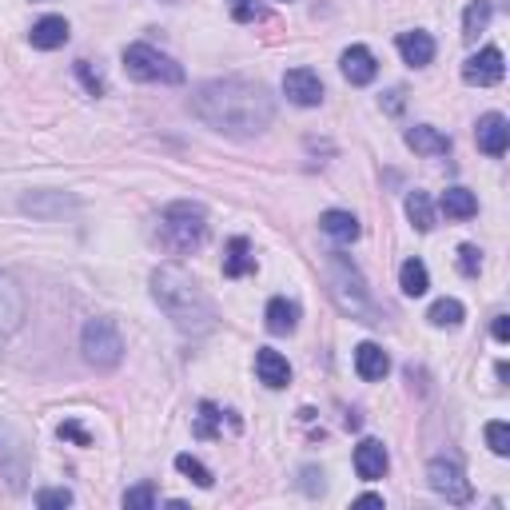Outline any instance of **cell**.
<instances>
[{"label": "cell", "instance_id": "obj_41", "mask_svg": "<svg viewBox=\"0 0 510 510\" xmlns=\"http://www.w3.org/2000/svg\"><path fill=\"white\" fill-rule=\"evenodd\" d=\"M355 506H383V495H359Z\"/></svg>", "mask_w": 510, "mask_h": 510}, {"label": "cell", "instance_id": "obj_7", "mask_svg": "<svg viewBox=\"0 0 510 510\" xmlns=\"http://www.w3.org/2000/svg\"><path fill=\"white\" fill-rule=\"evenodd\" d=\"M427 483L435 495H442L447 503H455V506H467L470 503V483H467V475H463V467L455 463V459H431L427 463Z\"/></svg>", "mask_w": 510, "mask_h": 510}, {"label": "cell", "instance_id": "obj_20", "mask_svg": "<svg viewBox=\"0 0 510 510\" xmlns=\"http://www.w3.org/2000/svg\"><path fill=\"white\" fill-rule=\"evenodd\" d=\"M320 232L331 236L335 244H351V239H359V219H355L351 211L331 208V211H323L320 216Z\"/></svg>", "mask_w": 510, "mask_h": 510}, {"label": "cell", "instance_id": "obj_32", "mask_svg": "<svg viewBox=\"0 0 510 510\" xmlns=\"http://www.w3.org/2000/svg\"><path fill=\"white\" fill-rule=\"evenodd\" d=\"M36 506L41 510H64V506H72V490H64V487H48L36 495Z\"/></svg>", "mask_w": 510, "mask_h": 510}, {"label": "cell", "instance_id": "obj_3", "mask_svg": "<svg viewBox=\"0 0 510 510\" xmlns=\"http://www.w3.org/2000/svg\"><path fill=\"white\" fill-rule=\"evenodd\" d=\"M323 272H327V287H331V300L339 303L343 315H351V320H359V323H383L379 307H375V300H371L367 279H363V272L351 264L348 255L331 252Z\"/></svg>", "mask_w": 510, "mask_h": 510}, {"label": "cell", "instance_id": "obj_39", "mask_svg": "<svg viewBox=\"0 0 510 510\" xmlns=\"http://www.w3.org/2000/svg\"><path fill=\"white\" fill-rule=\"evenodd\" d=\"M490 335H495L498 343L510 339V315H495V323H490Z\"/></svg>", "mask_w": 510, "mask_h": 510}, {"label": "cell", "instance_id": "obj_12", "mask_svg": "<svg viewBox=\"0 0 510 510\" xmlns=\"http://www.w3.org/2000/svg\"><path fill=\"white\" fill-rule=\"evenodd\" d=\"M475 140H478V152H487V156H506L510 124H506L503 112H487L475 128Z\"/></svg>", "mask_w": 510, "mask_h": 510}, {"label": "cell", "instance_id": "obj_1", "mask_svg": "<svg viewBox=\"0 0 510 510\" xmlns=\"http://www.w3.org/2000/svg\"><path fill=\"white\" fill-rule=\"evenodd\" d=\"M191 112L208 124V128L224 132V136L247 140L272 128L275 120V100L264 84L244 80V76H219L191 88Z\"/></svg>", "mask_w": 510, "mask_h": 510}, {"label": "cell", "instance_id": "obj_40", "mask_svg": "<svg viewBox=\"0 0 510 510\" xmlns=\"http://www.w3.org/2000/svg\"><path fill=\"white\" fill-rule=\"evenodd\" d=\"M387 112H403V92L399 88L387 92Z\"/></svg>", "mask_w": 510, "mask_h": 510}, {"label": "cell", "instance_id": "obj_23", "mask_svg": "<svg viewBox=\"0 0 510 510\" xmlns=\"http://www.w3.org/2000/svg\"><path fill=\"white\" fill-rule=\"evenodd\" d=\"M264 320H267V331L272 335H292L295 323H300V307H295L292 300H272L264 311Z\"/></svg>", "mask_w": 510, "mask_h": 510}, {"label": "cell", "instance_id": "obj_26", "mask_svg": "<svg viewBox=\"0 0 510 510\" xmlns=\"http://www.w3.org/2000/svg\"><path fill=\"white\" fill-rule=\"evenodd\" d=\"M407 219L419 232H431V227H435V204H431L427 191H411L407 196Z\"/></svg>", "mask_w": 510, "mask_h": 510}, {"label": "cell", "instance_id": "obj_6", "mask_svg": "<svg viewBox=\"0 0 510 510\" xmlns=\"http://www.w3.org/2000/svg\"><path fill=\"white\" fill-rule=\"evenodd\" d=\"M80 351L96 371H116L124 359V339L112 320H88L80 331Z\"/></svg>", "mask_w": 510, "mask_h": 510}, {"label": "cell", "instance_id": "obj_38", "mask_svg": "<svg viewBox=\"0 0 510 510\" xmlns=\"http://www.w3.org/2000/svg\"><path fill=\"white\" fill-rule=\"evenodd\" d=\"M303 478H307V483H303L307 495H323V470H311V467H307Z\"/></svg>", "mask_w": 510, "mask_h": 510}, {"label": "cell", "instance_id": "obj_11", "mask_svg": "<svg viewBox=\"0 0 510 510\" xmlns=\"http://www.w3.org/2000/svg\"><path fill=\"white\" fill-rule=\"evenodd\" d=\"M339 72L348 76V84L363 88V84H371L375 76H379V60H375V52L367 44H351L348 52L339 56Z\"/></svg>", "mask_w": 510, "mask_h": 510}, {"label": "cell", "instance_id": "obj_36", "mask_svg": "<svg viewBox=\"0 0 510 510\" xmlns=\"http://www.w3.org/2000/svg\"><path fill=\"white\" fill-rule=\"evenodd\" d=\"M227 8H232V21H239V24H252V21L264 16L255 0H227Z\"/></svg>", "mask_w": 510, "mask_h": 510}, {"label": "cell", "instance_id": "obj_35", "mask_svg": "<svg viewBox=\"0 0 510 510\" xmlns=\"http://www.w3.org/2000/svg\"><path fill=\"white\" fill-rule=\"evenodd\" d=\"M487 442H490V450L495 455H510V427L506 422H487Z\"/></svg>", "mask_w": 510, "mask_h": 510}, {"label": "cell", "instance_id": "obj_16", "mask_svg": "<svg viewBox=\"0 0 510 510\" xmlns=\"http://www.w3.org/2000/svg\"><path fill=\"white\" fill-rule=\"evenodd\" d=\"M255 375H259V383L272 387V391L292 383V367H287V359L279 351H272V348H259L255 351Z\"/></svg>", "mask_w": 510, "mask_h": 510}, {"label": "cell", "instance_id": "obj_21", "mask_svg": "<svg viewBox=\"0 0 510 510\" xmlns=\"http://www.w3.org/2000/svg\"><path fill=\"white\" fill-rule=\"evenodd\" d=\"M407 148L422 152V156H447V152H450V136H442V132L431 128V124H415V128L407 132Z\"/></svg>", "mask_w": 510, "mask_h": 510}, {"label": "cell", "instance_id": "obj_8", "mask_svg": "<svg viewBox=\"0 0 510 510\" xmlns=\"http://www.w3.org/2000/svg\"><path fill=\"white\" fill-rule=\"evenodd\" d=\"M24 323V287L16 283V275L0 272V348L21 331Z\"/></svg>", "mask_w": 510, "mask_h": 510}, {"label": "cell", "instance_id": "obj_31", "mask_svg": "<svg viewBox=\"0 0 510 510\" xmlns=\"http://www.w3.org/2000/svg\"><path fill=\"white\" fill-rule=\"evenodd\" d=\"M124 506H128V510H152V506H156V490H152L148 483L124 490Z\"/></svg>", "mask_w": 510, "mask_h": 510}, {"label": "cell", "instance_id": "obj_2", "mask_svg": "<svg viewBox=\"0 0 510 510\" xmlns=\"http://www.w3.org/2000/svg\"><path fill=\"white\" fill-rule=\"evenodd\" d=\"M152 300L160 303V311L184 335H204L216 323V307L204 295V287L180 264H163L152 272Z\"/></svg>", "mask_w": 510, "mask_h": 510}, {"label": "cell", "instance_id": "obj_37", "mask_svg": "<svg viewBox=\"0 0 510 510\" xmlns=\"http://www.w3.org/2000/svg\"><path fill=\"white\" fill-rule=\"evenodd\" d=\"M56 435H60L64 442H76V447H92V435H88V431L80 427V422H72V419H64V422H60V431H56Z\"/></svg>", "mask_w": 510, "mask_h": 510}, {"label": "cell", "instance_id": "obj_30", "mask_svg": "<svg viewBox=\"0 0 510 510\" xmlns=\"http://www.w3.org/2000/svg\"><path fill=\"white\" fill-rule=\"evenodd\" d=\"M219 407L216 403H199V415H196V439H216L219 435Z\"/></svg>", "mask_w": 510, "mask_h": 510}, {"label": "cell", "instance_id": "obj_13", "mask_svg": "<svg viewBox=\"0 0 510 510\" xmlns=\"http://www.w3.org/2000/svg\"><path fill=\"white\" fill-rule=\"evenodd\" d=\"M387 467H391V459H387V447H383L379 439H363L359 447H355V475H359L363 483L383 478Z\"/></svg>", "mask_w": 510, "mask_h": 510}, {"label": "cell", "instance_id": "obj_10", "mask_svg": "<svg viewBox=\"0 0 510 510\" xmlns=\"http://www.w3.org/2000/svg\"><path fill=\"white\" fill-rule=\"evenodd\" d=\"M283 92H287V100L300 104V108H320L323 104V80H320V72H311V69L283 72Z\"/></svg>", "mask_w": 510, "mask_h": 510}, {"label": "cell", "instance_id": "obj_22", "mask_svg": "<svg viewBox=\"0 0 510 510\" xmlns=\"http://www.w3.org/2000/svg\"><path fill=\"white\" fill-rule=\"evenodd\" d=\"M255 272V255H252V244H247L244 236H236L232 244H227L224 252V275L227 279H244Z\"/></svg>", "mask_w": 510, "mask_h": 510}, {"label": "cell", "instance_id": "obj_19", "mask_svg": "<svg viewBox=\"0 0 510 510\" xmlns=\"http://www.w3.org/2000/svg\"><path fill=\"white\" fill-rule=\"evenodd\" d=\"M355 371H359V379H367V383H379L383 375L391 371V359H387V351H383L379 343H359V348H355Z\"/></svg>", "mask_w": 510, "mask_h": 510}, {"label": "cell", "instance_id": "obj_29", "mask_svg": "<svg viewBox=\"0 0 510 510\" xmlns=\"http://www.w3.org/2000/svg\"><path fill=\"white\" fill-rule=\"evenodd\" d=\"M176 470H180V475H188L199 490H208L211 483H216V475H211V470L199 463V459H191V455H176Z\"/></svg>", "mask_w": 510, "mask_h": 510}, {"label": "cell", "instance_id": "obj_5", "mask_svg": "<svg viewBox=\"0 0 510 510\" xmlns=\"http://www.w3.org/2000/svg\"><path fill=\"white\" fill-rule=\"evenodd\" d=\"M124 69H128V76L140 84H184V69L152 44H128L124 48Z\"/></svg>", "mask_w": 510, "mask_h": 510}, {"label": "cell", "instance_id": "obj_17", "mask_svg": "<svg viewBox=\"0 0 510 510\" xmlns=\"http://www.w3.org/2000/svg\"><path fill=\"white\" fill-rule=\"evenodd\" d=\"M28 41H32V48H41V52L64 48L69 44V21H64V16H41V21L32 24V32H28Z\"/></svg>", "mask_w": 510, "mask_h": 510}, {"label": "cell", "instance_id": "obj_34", "mask_svg": "<svg viewBox=\"0 0 510 510\" xmlns=\"http://www.w3.org/2000/svg\"><path fill=\"white\" fill-rule=\"evenodd\" d=\"M72 69H76V76H80L84 88H88V96H104V76L92 69V60H76Z\"/></svg>", "mask_w": 510, "mask_h": 510}, {"label": "cell", "instance_id": "obj_18", "mask_svg": "<svg viewBox=\"0 0 510 510\" xmlns=\"http://www.w3.org/2000/svg\"><path fill=\"white\" fill-rule=\"evenodd\" d=\"M69 208H72V196H64V191H32V196L21 199V211H28L36 219H56Z\"/></svg>", "mask_w": 510, "mask_h": 510}, {"label": "cell", "instance_id": "obj_14", "mask_svg": "<svg viewBox=\"0 0 510 510\" xmlns=\"http://www.w3.org/2000/svg\"><path fill=\"white\" fill-rule=\"evenodd\" d=\"M0 470L8 475V487H13V490L24 487V478H28V455H24L21 442L8 435V431H0Z\"/></svg>", "mask_w": 510, "mask_h": 510}, {"label": "cell", "instance_id": "obj_25", "mask_svg": "<svg viewBox=\"0 0 510 510\" xmlns=\"http://www.w3.org/2000/svg\"><path fill=\"white\" fill-rule=\"evenodd\" d=\"M399 287H403V295H411V300L427 295V292H431L427 264H422V259H407V264L399 267Z\"/></svg>", "mask_w": 510, "mask_h": 510}, {"label": "cell", "instance_id": "obj_9", "mask_svg": "<svg viewBox=\"0 0 510 510\" xmlns=\"http://www.w3.org/2000/svg\"><path fill=\"white\" fill-rule=\"evenodd\" d=\"M503 72H506V60H503V52H498L495 44L478 48V52L467 56V64H463V80L475 84V88H490V84H498L503 80Z\"/></svg>", "mask_w": 510, "mask_h": 510}, {"label": "cell", "instance_id": "obj_33", "mask_svg": "<svg viewBox=\"0 0 510 510\" xmlns=\"http://www.w3.org/2000/svg\"><path fill=\"white\" fill-rule=\"evenodd\" d=\"M459 272H463L467 279H475L478 272H483V252H478L475 244H463V247H459Z\"/></svg>", "mask_w": 510, "mask_h": 510}, {"label": "cell", "instance_id": "obj_28", "mask_svg": "<svg viewBox=\"0 0 510 510\" xmlns=\"http://www.w3.org/2000/svg\"><path fill=\"white\" fill-rule=\"evenodd\" d=\"M463 315H467V307L459 300H439V303H431L427 320H431V327H459Z\"/></svg>", "mask_w": 510, "mask_h": 510}, {"label": "cell", "instance_id": "obj_24", "mask_svg": "<svg viewBox=\"0 0 510 510\" xmlns=\"http://www.w3.org/2000/svg\"><path fill=\"white\" fill-rule=\"evenodd\" d=\"M439 208L447 211V219L478 216V199H475V191H467V188H447V191H442V199H439Z\"/></svg>", "mask_w": 510, "mask_h": 510}, {"label": "cell", "instance_id": "obj_27", "mask_svg": "<svg viewBox=\"0 0 510 510\" xmlns=\"http://www.w3.org/2000/svg\"><path fill=\"white\" fill-rule=\"evenodd\" d=\"M490 13H495V8H490V0H470L467 13H463V36H467V41H475V36L490 24Z\"/></svg>", "mask_w": 510, "mask_h": 510}, {"label": "cell", "instance_id": "obj_4", "mask_svg": "<svg viewBox=\"0 0 510 510\" xmlns=\"http://www.w3.org/2000/svg\"><path fill=\"white\" fill-rule=\"evenodd\" d=\"M156 239L168 247L172 255L199 252V244L208 239V211L199 204H188V199L168 204L160 211V219H156Z\"/></svg>", "mask_w": 510, "mask_h": 510}, {"label": "cell", "instance_id": "obj_15", "mask_svg": "<svg viewBox=\"0 0 510 510\" xmlns=\"http://www.w3.org/2000/svg\"><path fill=\"white\" fill-rule=\"evenodd\" d=\"M394 48H399V56L411 64V69H427L431 60H435V36L431 32H399V41H394Z\"/></svg>", "mask_w": 510, "mask_h": 510}]
</instances>
